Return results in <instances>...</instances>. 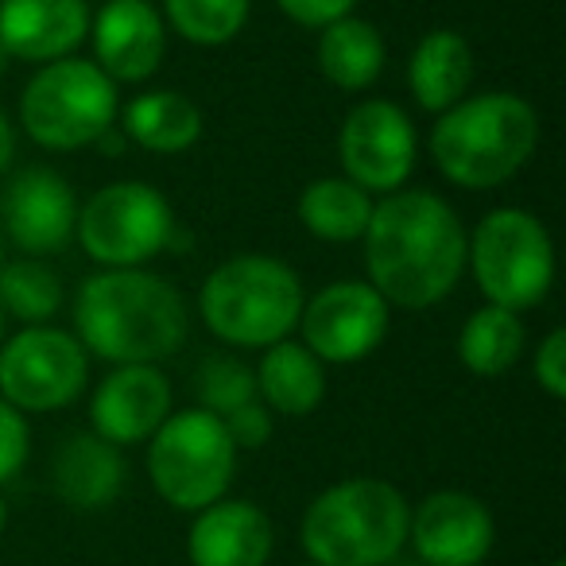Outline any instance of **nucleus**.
Returning <instances> with one entry per match:
<instances>
[{"mask_svg": "<svg viewBox=\"0 0 566 566\" xmlns=\"http://www.w3.org/2000/svg\"><path fill=\"white\" fill-rule=\"evenodd\" d=\"M365 268L388 307L427 311L458 287L470 233L454 206L431 190H392L365 226Z\"/></svg>", "mask_w": 566, "mask_h": 566, "instance_id": "1", "label": "nucleus"}, {"mask_svg": "<svg viewBox=\"0 0 566 566\" xmlns=\"http://www.w3.org/2000/svg\"><path fill=\"white\" fill-rule=\"evenodd\" d=\"M74 338L113 365H156L187 342L190 315L179 287L144 268H105L74 300Z\"/></svg>", "mask_w": 566, "mask_h": 566, "instance_id": "2", "label": "nucleus"}, {"mask_svg": "<svg viewBox=\"0 0 566 566\" xmlns=\"http://www.w3.org/2000/svg\"><path fill=\"white\" fill-rule=\"evenodd\" d=\"M539 117L520 94L462 97L431 128V159L454 187L493 190L532 159Z\"/></svg>", "mask_w": 566, "mask_h": 566, "instance_id": "3", "label": "nucleus"}, {"mask_svg": "<svg viewBox=\"0 0 566 566\" xmlns=\"http://www.w3.org/2000/svg\"><path fill=\"white\" fill-rule=\"evenodd\" d=\"M411 509L380 478L323 489L303 512V551L318 566H388L408 543Z\"/></svg>", "mask_w": 566, "mask_h": 566, "instance_id": "4", "label": "nucleus"}, {"mask_svg": "<svg viewBox=\"0 0 566 566\" xmlns=\"http://www.w3.org/2000/svg\"><path fill=\"white\" fill-rule=\"evenodd\" d=\"M303 283L295 268L264 252H244L206 275L198 311L206 326L229 346L268 349L300 326Z\"/></svg>", "mask_w": 566, "mask_h": 566, "instance_id": "5", "label": "nucleus"}, {"mask_svg": "<svg viewBox=\"0 0 566 566\" xmlns=\"http://www.w3.org/2000/svg\"><path fill=\"white\" fill-rule=\"evenodd\" d=\"M117 117V82L86 59H55L20 94V125L40 148L78 151L97 144Z\"/></svg>", "mask_w": 566, "mask_h": 566, "instance_id": "6", "label": "nucleus"}, {"mask_svg": "<svg viewBox=\"0 0 566 566\" xmlns=\"http://www.w3.org/2000/svg\"><path fill=\"white\" fill-rule=\"evenodd\" d=\"M465 264H473V280L493 307L520 315L547 300L555 283V244L535 213L501 206L478 221Z\"/></svg>", "mask_w": 566, "mask_h": 566, "instance_id": "7", "label": "nucleus"}, {"mask_svg": "<svg viewBox=\"0 0 566 566\" xmlns=\"http://www.w3.org/2000/svg\"><path fill=\"white\" fill-rule=\"evenodd\" d=\"M237 447L213 411L190 408L167 416L151 434L148 478L156 493L179 512H202L233 485Z\"/></svg>", "mask_w": 566, "mask_h": 566, "instance_id": "8", "label": "nucleus"}, {"mask_svg": "<svg viewBox=\"0 0 566 566\" xmlns=\"http://www.w3.org/2000/svg\"><path fill=\"white\" fill-rule=\"evenodd\" d=\"M175 213L148 182H109L78 210L74 237L105 268H140L171 244Z\"/></svg>", "mask_w": 566, "mask_h": 566, "instance_id": "9", "label": "nucleus"}, {"mask_svg": "<svg viewBox=\"0 0 566 566\" xmlns=\"http://www.w3.org/2000/svg\"><path fill=\"white\" fill-rule=\"evenodd\" d=\"M90 354L59 326H28L0 346V396L20 411H59L86 388Z\"/></svg>", "mask_w": 566, "mask_h": 566, "instance_id": "10", "label": "nucleus"}, {"mask_svg": "<svg viewBox=\"0 0 566 566\" xmlns=\"http://www.w3.org/2000/svg\"><path fill=\"white\" fill-rule=\"evenodd\" d=\"M416 125L396 102H361L346 113L338 133V164L361 190L392 195L416 171Z\"/></svg>", "mask_w": 566, "mask_h": 566, "instance_id": "11", "label": "nucleus"}, {"mask_svg": "<svg viewBox=\"0 0 566 566\" xmlns=\"http://www.w3.org/2000/svg\"><path fill=\"white\" fill-rule=\"evenodd\" d=\"M303 346L323 365H354L377 354L388 334V303L373 283L334 280L311 303H303Z\"/></svg>", "mask_w": 566, "mask_h": 566, "instance_id": "12", "label": "nucleus"}, {"mask_svg": "<svg viewBox=\"0 0 566 566\" xmlns=\"http://www.w3.org/2000/svg\"><path fill=\"white\" fill-rule=\"evenodd\" d=\"M78 226L74 187L51 167H28L0 195V233L32 256L63 252Z\"/></svg>", "mask_w": 566, "mask_h": 566, "instance_id": "13", "label": "nucleus"}, {"mask_svg": "<svg viewBox=\"0 0 566 566\" xmlns=\"http://www.w3.org/2000/svg\"><path fill=\"white\" fill-rule=\"evenodd\" d=\"M408 539L427 566H481L493 551V512L462 489L423 496L408 520Z\"/></svg>", "mask_w": 566, "mask_h": 566, "instance_id": "14", "label": "nucleus"}, {"mask_svg": "<svg viewBox=\"0 0 566 566\" xmlns=\"http://www.w3.org/2000/svg\"><path fill=\"white\" fill-rule=\"evenodd\" d=\"M167 416H171V385L156 365H117L90 400L94 434L109 439L113 447L151 439Z\"/></svg>", "mask_w": 566, "mask_h": 566, "instance_id": "15", "label": "nucleus"}, {"mask_svg": "<svg viewBox=\"0 0 566 566\" xmlns=\"http://www.w3.org/2000/svg\"><path fill=\"white\" fill-rule=\"evenodd\" d=\"M90 32L97 66L113 82L151 78L167 55V28L151 0H109Z\"/></svg>", "mask_w": 566, "mask_h": 566, "instance_id": "16", "label": "nucleus"}, {"mask_svg": "<svg viewBox=\"0 0 566 566\" xmlns=\"http://www.w3.org/2000/svg\"><path fill=\"white\" fill-rule=\"evenodd\" d=\"M90 35L86 0H0V48L24 63H55Z\"/></svg>", "mask_w": 566, "mask_h": 566, "instance_id": "17", "label": "nucleus"}, {"mask_svg": "<svg viewBox=\"0 0 566 566\" xmlns=\"http://www.w3.org/2000/svg\"><path fill=\"white\" fill-rule=\"evenodd\" d=\"M275 547L272 520L249 501H213L195 516L187 555L195 566H268Z\"/></svg>", "mask_w": 566, "mask_h": 566, "instance_id": "18", "label": "nucleus"}, {"mask_svg": "<svg viewBox=\"0 0 566 566\" xmlns=\"http://www.w3.org/2000/svg\"><path fill=\"white\" fill-rule=\"evenodd\" d=\"M55 489L66 504L74 509H105L125 489V458L120 447L94 431L71 434L55 454Z\"/></svg>", "mask_w": 566, "mask_h": 566, "instance_id": "19", "label": "nucleus"}, {"mask_svg": "<svg viewBox=\"0 0 566 566\" xmlns=\"http://www.w3.org/2000/svg\"><path fill=\"white\" fill-rule=\"evenodd\" d=\"M408 86L427 113H447L473 86V48L465 35L439 28L416 43L408 59Z\"/></svg>", "mask_w": 566, "mask_h": 566, "instance_id": "20", "label": "nucleus"}, {"mask_svg": "<svg viewBox=\"0 0 566 566\" xmlns=\"http://www.w3.org/2000/svg\"><path fill=\"white\" fill-rule=\"evenodd\" d=\"M256 396L283 416H311L326 396V365L303 342H275L260 357Z\"/></svg>", "mask_w": 566, "mask_h": 566, "instance_id": "21", "label": "nucleus"}, {"mask_svg": "<svg viewBox=\"0 0 566 566\" xmlns=\"http://www.w3.org/2000/svg\"><path fill=\"white\" fill-rule=\"evenodd\" d=\"M125 136L144 151L179 156L202 136V109L179 90H151L125 109Z\"/></svg>", "mask_w": 566, "mask_h": 566, "instance_id": "22", "label": "nucleus"}, {"mask_svg": "<svg viewBox=\"0 0 566 566\" xmlns=\"http://www.w3.org/2000/svg\"><path fill=\"white\" fill-rule=\"evenodd\" d=\"M318 71L338 90H369L385 74V40L369 20L342 17L334 24L318 28Z\"/></svg>", "mask_w": 566, "mask_h": 566, "instance_id": "23", "label": "nucleus"}, {"mask_svg": "<svg viewBox=\"0 0 566 566\" xmlns=\"http://www.w3.org/2000/svg\"><path fill=\"white\" fill-rule=\"evenodd\" d=\"M373 206L377 202L369 198V190L349 182L346 175H334V179H315L300 195V221L318 241L349 244L365 237Z\"/></svg>", "mask_w": 566, "mask_h": 566, "instance_id": "24", "label": "nucleus"}, {"mask_svg": "<svg viewBox=\"0 0 566 566\" xmlns=\"http://www.w3.org/2000/svg\"><path fill=\"white\" fill-rule=\"evenodd\" d=\"M524 342L527 331L516 311L485 303V307L465 318L462 334H458V361L473 377H504L524 354Z\"/></svg>", "mask_w": 566, "mask_h": 566, "instance_id": "25", "label": "nucleus"}, {"mask_svg": "<svg viewBox=\"0 0 566 566\" xmlns=\"http://www.w3.org/2000/svg\"><path fill=\"white\" fill-rule=\"evenodd\" d=\"M63 280L43 260H9L0 264V311L24 326H48L63 311Z\"/></svg>", "mask_w": 566, "mask_h": 566, "instance_id": "26", "label": "nucleus"}, {"mask_svg": "<svg viewBox=\"0 0 566 566\" xmlns=\"http://www.w3.org/2000/svg\"><path fill=\"white\" fill-rule=\"evenodd\" d=\"M167 24L195 48H226L249 20V0H164Z\"/></svg>", "mask_w": 566, "mask_h": 566, "instance_id": "27", "label": "nucleus"}, {"mask_svg": "<svg viewBox=\"0 0 566 566\" xmlns=\"http://www.w3.org/2000/svg\"><path fill=\"white\" fill-rule=\"evenodd\" d=\"M198 400H202V411L226 419L229 411L256 400V369H249L229 354L206 357L202 369H198Z\"/></svg>", "mask_w": 566, "mask_h": 566, "instance_id": "28", "label": "nucleus"}, {"mask_svg": "<svg viewBox=\"0 0 566 566\" xmlns=\"http://www.w3.org/2000/svg\"><path fill=\"white\" fill-rule=\"evenodd\" d=\"M28 447H32V434H28L24 411L12 408V403L0 396V485L24 470Z\"/></svg>", "mask_w": 566, "mask_h": 566, "instance_id": "29", "label": "nucleus"}, {"mask_svg": "<svg viewBox=\"0 0 566 566\" xmlns=\"http://www.w3.org/2000/svg\"><path fill=\"white\" fill-rule=\"evenodd\" d=\"M535 385L551 400H566V331H551L535 349Z\"/></svg>", "mask_w": 566, "mask_h": 566, "instance_id": "30", "label": "nucleus"}, {"mask_svg": "<svg viewBox=\"0 0 566 566\" xmlns=\"http://www.w3.org/2000/svg\"><path fill=\"white\" fill-rule=\"evenodd\" d=\"M221 423H226V431H229V439H233L237 450H260L268 439H272V411H268L260 400L229 411Z\"/></svg>", "mask_w": 566, "mask_h": 566, "instance_id": "31", "label": "nucleus"}, {"mask_svg": "<svg viewBox=\"0 0 566 566\" xmlns=\"http://www.w3.org/2000/svg\"><path fill=\"white\" fill-rule=\"evenodd\" d=\"M280 12L287 20H295L300 28H326L342 17H354L357 0H275Z\"/></svg>", "mask_w": 566, "mask_h": 566, "instance_id": "32", "label": "nucleus"}, {"mask_svg": "<svg viewBox=\"0 0 566 566\" xmlns=\"http://www.w3.org/2000/svg\"><path fill=\"white\" fill-rule=\"evenodd\" d=\"M12 151H17V133H12V125L4 120V113H0V175L9 171Z\"/></svg>", "mask_w": 566, "mask_h": 566, "instance_id": "33", "label": "nucleus"}, {"mask_svg": "<svg viewBox=\"0 0 566 566\" xmlns=\"http://www.w3.org/2000/svg\"><path fill=\"white\" fill-rule=\"evenodd\" d=\"M4 524H9V509H4V501H0V535H4Z\"/></svg>", "mask_w": 566, "mask_h": 566, "instance_id": "34", "label": "nucleus"}, {"mask_svg": "<svg viewBox=\"0 0 566 566\" xmlns=\"http://www.w3.org/2000/svg\"><path fill=\"white\" fill-rule=\"evenodd\" d=\"M4 63H9V51L0 48V71H4Z\"/></svg>", "mask_w": 566, "mask_h": 566, "instance_id": "35", "label": "nucleus"}, {"mask_svg": "<svg viewBox=\"0 0 566 566\" xmlns=\"http://www.w3.org/2000/svg\"><path fill=\"white\" fill-rule=\"evenodd\" d=\"M0 346H4V311H0Z\"/></svg>", "mask_w": 566, "mask_h": 566, "instance_id": "36", "label": "nucleus"}, {"mask_svg": "<svg viewBox=\"0 0 566 566\" xmlns=\"http://www.w3.org/2000/svg\"><path fill=\"white\" fill-rule=\"evenodd\" d=\"M0 256H4V233H0Z\"/></svg>", "mask_w": 566, "mask_h": 566, "instance_id": "37", "label": "nucleus"}, {"mask_svg": "<svg viewBox=\"0 0 566 566\" xmlns=\"http://www.w3.org/2000/svg\"><path fill=\"white\" fill-rule=\"evenodd\" d=\"M551 566H566V563H551Z\"/></svg>", "mask_w": 566, "mask_h": 566, "instance_id": "38", "label": "nucleus"}, {"mask_svg": "<svg viewBox=\"0 0 566 566\" xmlns=\"http://www.w3.org/2000/svg\"><path fill=\"white\" fill-rule=\"evenodd\" d=\"M303 566H318V563H303Z\"/></svg>", "mask_w": 566, "mask_h": 566, "instance_id": "39", "label": "nucleus"}]
</instances>
